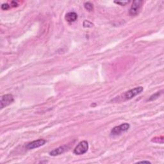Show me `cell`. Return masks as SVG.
<instances>
[{"instance_id": "cell-1", "label": "cell", "mask_w": 164, "mask_h": 164, "mask_svg": "<svg viewBox=\"0 0 164 164\" xmlns=\"http://www.w3.org/2000/svg\"><path fill=\"white\" fill-rule=\"evenodd\" d=\"M143 90L144 88L142 87H137L132 88V89L126 92V93L123 95V99H124V100H132L133 97H135L138 94L142 93Z\"/></svg>"}, {"instance_id": "cell-2", "label": "cell", "mask_w": 164, "mask_h": 164, "mask_svg": "<svg viewBox=\"0 0 164 164\" xmlns=\"http://www.w3.org/2000/svg\"><path fill=\"white\" fill-rule=\"evenodd\" d=\"M88 149V143L86 140L80 142L75 147L73 153L76 155H81L86 153Z\"/></svg>"}, {"instance_id": "cell-3", "label": "cell", "mask_w": 164, "mask_h": 164, "mask_svg": "<svg viewBox=\"0 0 164 164\" xmlns=\"http://www.w3.org/2000/svg\"><path fill=\"white\" fill-rule=\"evenodd\" d=\"M130 125L128 123H124L121 125L114 127L111 131V136H117L122 133L126 132L130 129Z\"/></svg>"}, {"instance_id": "cell-4", "label": "cell", "mask_w": 164, "mask_h": 164, "mask_svg": "<svg viewBox=\"0 0 164 164\" xmlns=\"http://www.w3.org/2000/svg\"><path fill=\"white\" fill-rule=\"evenodd\" d=\"M143 4V1L140 0H135L133 2V4L130 10V15L131 16H135L139 14Z\"/></svg>"}, {"instance_id": "cell-5", "label": "cell", "mask_w": 164, "mask_h": 164, "mask_svg": "<svg viewBox=\"0 0 164 164\" xmlns=\"http://www.w3.org/2000/svg\"><path fill=\"white\" fill-rule=\"evenodd\" d=\"M14 97H13L12 94H8L3 95L1 97V100H0V107H1V109H3V108L10 105V104L14 102Z\"/></svg>"}, {"instance_id": "cell-6", "label": "cell", "mask_w": 164, "mask_h": 164, "mask_svg": "<svg viewBox=\"0 0 164 164\" xmlns=\"http://www.w3.org/2000/svg\"><path fill=\"white\" fill-rule=\"evenodd\" d=\"M46 144V140L44 139H39L37 140H34L32 142L28 143L26 146V148L27 149H33L35 148H38L39 147L45 145Z\"/></svg>"}, {"instance_id": "cell-7", "label": "cell", "mask_w": 164, "mask_h": 164, "mask_svg": "<svg viewBox=\"0 0 164 164\" xmlns=\"http://www.w3.org/2000/svg\"><path fill=\"white\" fill-rule=\"evenodd\" d=\"M67 150V147L65 146H60L53 149V151H51V152H50V155L52 156H56L58 155H60L61 154L64 153L65 151Z\"/></svg>"}, {"instance_id": "cell-8", "label": "cell", "mask_w": 164, "mask_h": 164, "mask_svg": "<svg viewBox=\"0 0 164 164\" xmlns=\"http://www.w3.org/2000/svg\"><path fill=\"white\" fill-rule=\"evenodd\" d=\"M65 20H66L69 22H73L76 21L78 19V14L76 13L71 12H69L65 15Z\"/></svg>"}, {"instance_id": "cell-9", "label": "cell", "mask_w": 164, "mask_h": 164, "mask_svg": "<svg viewBox=\"0 0 164 164\" xmlns=\"http://www.w3.org/2000/svg\"><path fill=\"white\" fill-rule=\"evenodd\" d=\"M162 92H163V90L160 91V92H157V93H156L155 94H154L152 95V96H151L150 97L147 101H154V100H155L156 99H158V98L162 94V93H163Z\"/></svg>"}, {"instance_id": "cell-10", "label": "cell", "mask_w": 164, "mask_h": 164, "mask_svg": "<svg viewBox=\"0 0 164 164\" xmlns=\"http://www.w3.org/2000/svg\"><path fill=\"white\" fill-rule=\"evenodd\" d=\"M84 7L88 11V12H92L94 10L93 5L90 2H86L84 3Z\"/></svg>"}, {"instance_id": "cell-11", "label": "cell", "mask_w": 164, "mask_h": 164, "mask_svg": "<svg viewBox=\"0 0 164 164\" xmlns=\"http://www.w3.org/2000/svg\"><path fill=\"white\" fill-rule=\"evenodd\" d=\"M94 26V25L91 22L88 21H85L83 22V27L85 28H92Z\"/></svg>"}, {"instance_id": "cell-12", "label": "cell", "mask_w": 164, "mask_h": 164, "mask_svg": "<svg viewBox=\"0 0 164 164\" xmlns=\"http://www.w3.org/2000/svg\"><path fill=\"white\" fill-rule=\"evenodd\" d=\"M115 3H117L118 5H120L121 6H124L126 5L127 4H128L130 3L129 1H115Z\"/></svg>"}, {"instance_id": "cell-13", "label": "cell", "mask_w": 164, "mask_h": 164, "mask_svg": "<svg viewBox=\"0 0 164 164\" xmlns=\"http://www.w3.org/2000/svg\"><path fill=\"white\" fill-rule=\"evenodd\" d=\"M11 7V6H10L8 3H3L1 5V9L3 10V11H6V10H8Z\"/></svg>"}, {"instance_id": "cell-14", "label": "cell", "mask_w": 164, "mask_h": 164, "mask_svg": "<svg viewBox=\"0 0 164 164\" xmlns=\"http://www.w3.org/2000/svg\"><path fill=\"white\" fill-rule=\"evenodd\" d=\"M137 163H151V162H149V161H140V162H137Z\"/></svg>"}, {"instance_id": "cell-15", "label": "cell", "mask_w": 164, "mask_h": 164, "mask_svg": "<svg viewBox=\"0 0 164 164\" xmlns=\"http://www.w3.org/2000/svg\"><path fill=\"white\" fill-rule=\"evenodd\" d=\"M12 3L13 4V6H18L17 3H16L15 1H12Z\"/></svg>"}]
</instances>
